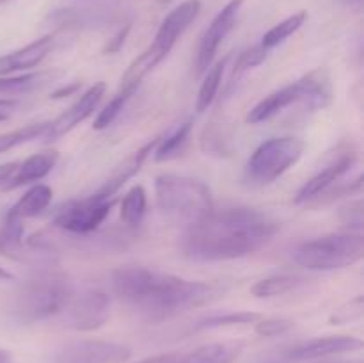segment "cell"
<instances>
[{
	"label": "cell",
	"mask_w": 364,
	"mask_h": 363,
	"mask_svg": "<svg viewBox=\"0 0 364 363\" xmlns=\"http://www.w3.org/2000/svg\"><path fill=\"white\" fill-rule=\"evenodd\" d=\"M281 224L256 209H212L191 223L180 238L181 255L196 262H226L265 248Z\"/></svg>",
	"instance_id": "obj_1"
},
{
	"label": "cell",
	"mask_w": 364,
	"mask_h": 363,
	"mask_svg": "<svg viewBox=\"0 0 364 363\" xmlns=\"http://www.w3.org/2000/svg\"><path fill=\"white\" fill-rule=\"evenodd\" d=\"M110 287L121 302L148 322H164L187 310L208 305L224 294L220 285L185 280L139 265L114 269Z\"/></svg>",
	"instance_id": "obj_2"
},
{
	"label": "cell",
	"mask_w": 364,
	"mask_h": 363,
	"mask_svg": "<svg viewBox=\"0 0 364 363\" xmlns=\"http://www.w3.org/2000/svg\"><path fill=\"white\" fill-rule=\"evenodd\" d=\"M73 295V283L68 274L52 267L16 288L11 298L9 313L20 324L43 322L60 315Z\"/></svg>",
	"instance_id": "obj_3"
},
{
	"label": "cell",
	"mask_w": 364,
	"mask_h": 363,
	"mask_svg": "<svg viewBox=\"0 0 364 363\" xmlns=\"http://www.w3.org/2000/svg\"><path fill=\"white\" fill-rule=\"evenodd\" d=\"M199 11H201V0H185L180 6L174 7L162 20L151 45L132 60V64L124 71L123 78H121V85L139 88L146 75L151 73L169 56L178 39L181 38V34L198 18Z\"/></svg>",
	"instance_id": "obj_4"
},
{
	"label": "cell",
	"mask_w": 364,
	"mask_h": 363,
	"mask_svg": "<svg viewBox=\"0 0 364 363\" xmlns=\"http://www.w3.org/2000/svg\"><path fill=\"white\" fill-rule=\"evenodd\" d=\"M331 96H333V89H331L329 75L326 70L318 68V70L304 75L299 80L291 82V84L284 85V88L277 89L263 100H259L249 110L245 121L251 125L263 123V121L272 120L274 116H277L295 103H301L308 110L323 109V107L329 105Z\"/></svg>",
	"instance_id": "obj_5"
},
{
	"label": "cell",
	"mask_w": 364,
	"mask_h": 363,
	"mask_svg": "<svg viewBox=\"0 0 364 363\" xmlns=\"http://www.w3.org/2000/svg\"><path fill=\"white\" fill-rule=\"evenodd\" d=\"M156 205L164 214L194 223L213 206V196L203 180L187 174H160L155 178Z\"/></svg>",
	"instance_id": "obj_6"
},
{
	"label": "cell",
	"mask_w": 364,
	"mask_h": 363,
	"mask_svg": "<svg viewBox=\"0 0 364 363\" xmlns=\"http://www.w3.org/2000/svg\"><path fill=\"white\" fill-rule=\"evenodd\" d=\"M364 237L361 231L327 233L311 241L301 242L291 253L297 265L308 270H338L363 260Z\"/></svg>",
	"instance_id": "obj_7"
},
{
	"label": "cell",
	"mask_w": 364,
	"mask_h": 363,
	"mask_svg": "<svg viewBox=\"0 0 364 363\" xmlns=\"http://www.w3.org/2000/svg\"><path fill=\"white\" fill-rule=\"evenodd\" d=\"M304 148V142L291 135L269 139L262 142L247 159L245 177L252 184H272L301 160Z\"/></svg>",
	"instance_id": "obj_8"
},
{
	"label": "cell",
	"mask_w": 364,
	"mask_h": 363,
	"mask_svg": "<svg viewBox=\"0 0 364 363\" xmlns=\"http://www.w3.org/2000/svg\"><path fill=\"white\" fill-rule=\"evenodd\" d=\"M363 347L361 338L350 337V335H331V337H316L309 340L299 342L283 349L277 354L267 358L263 363H301L311 362V359L329 358L334 354H345L354 352Z\"/></svg>",
	"instance_id": "obj_9"
},
{
	"label": "cell",
	"mask_w": 364,
	"mask_h": 363,
	"mask_svg": "<svg viewBox=\"0 0 364 363\" xmlns=\"http://www.w3.org/2000/svg\"><path fill=\"white\" fill-rule=\"evenodd\" d=\"M116 199L100 201L92 196L78 201H71L59 209L53 217V226L73 235H89L100 228L109 217Z\"/></svg>",
	"instance_id": "obj_10"
},
{
	"label": "cell",
	"mask_w": 364,
	"mask_h": 363,
	"mask_svg": "<svg viewBox=\"0 0 364 363\" xmlns=\"http://www.w3.org/2000/svg\"><path fill=\"white\" fill-rule=\"evenodd\" d=\"M132 349L109 340H75L55 349L50 363H127Z\"/></svg>",
	"instance_id": "obj_11"
},
{
	"label": "cell",
	"mask_w": 364,
	"mask_h": 363,
	"mask_svg": "<svg viewBox=\"0 0 364 363\" xmlns=\"http://www.w3.org/2000/svg\"><path fill=\"white\" fill-rule=\"evenodd\" d=\"M64 326L75 331H96L109 320L110 298L103 290L73 295L63 312Z\"/></svg>",
	"instance_id": "obj_12"
},
{
	"label": "cell",
	"mask_w": 364,
	"mask_h": 363,
	"mask_svg": "<svg viewBox=\"0 0 364 363\" xmlns=\"http://www.w3.org/2000/svg\"><path fill=\"white\" fill-rule=\"evenodd\" d=\"M244 2L245 0H230L215 14L212 23L208 25L201 41H199L198 56H196V71H198V75L206 73V70L213 64V59H215L217 52H219V46L223 45V41L233 31L235 23H237Z\"/></svg>",
	"instance_id": "obj_13"
},
{
	"label": "cell",
	"mask_w": 364,
	"mask_h": 363,
	"mask_svg": "<svg viewBox=\"0 0 364 363\" xmlns=\"http://www.w3.org/2000/svg\"><path fill=\"white\" fill-rule=\"evenodd\" d=\"M105 91V82H96L95 85H91L87 91L82 93L80 98H78L70 109H66L63 114H59L53 121H48V130H46V134L43 135V137H45L46 141H55V139L63 137L68 132L73 130L77 125H80L82 121H85L92 112H95L96 107L102 102Z\"/></svg>",
	"instance_id": "obj_14"
},
{
	"label": "cell",
	"mask_w": 364,
	"mask_h": 363,
	"mask_svg": "<svg viewBox=\"0 0 364 363\" xmlns=\"http://www.w3.org/2000/svg\"><path fill=\"white\" fill-rule=\"evenodd\" d=\"M355 162H358V152H355L352 146L340 149L336 159L331 160L322 171L313 174V177L299 189V192L295 194V203L299 205V203L311 201V199L316 198L320 192L333 187L334 184H338V180H340L345 173H348V171L354 167Z\"/></svg>",
	"instance_id": "obj_15"
},
{
	"label": "cell",
	"mask_w": 364,
	"mask_h": 363,
	"mask_svg": "<svg viewBox=\"0 0 364 363\" xmlns=\"http://www.w3.org/2000/svg\"><path fill=\"white\" fill-rule=\"evenodd\" d=\"M159 141L160 137H153L151 141L142 144L137 152H134L130 157H127V159H124L123 162H121L112 173H110V177L103 182L102 187L92 194V198L100 199V201L114 199V196L119 192V189L123 187L128 180H132L139 171H141V167L144 166V162L148 160V157L151 155L155 146L159 144Z\"/></svg>",
	"instance_id": "obj_16"
},
{
	"label": "cell",
	"mask_w": 364,
	"mask_h": 363,
	"mask_svg": "<svg viewBox=\"0 0 364 363\" xmlns=\"http://www.w3.org/2000/svg\"><path fill=\"white\" fill-rule=\"evenodd\" d=\"M53 41H55L53 36L46 34L34 39L28 45L21 46V48L13 50V52L6 53V56H0V77L38 68L48 57V53L52 52Z\"/></svg>",
	"instance_id": "obj_17"
},
{
	"label": "cell",
	"mask_w": 364,
	"mask_h": 363,
	"mask_svg": "<svg viewBox=\"0 0 364 363\" xmlns=\"http://www.w3.org/2000/svg\"><path fill=\"white\" fill-rule=\"evenodd\" d=\"M57 160H59V152L57 149H46V152L34 153V155L27 157L25 160L18 162V169L14 173L13 180L2 191H14V189H20L23 185L43 180V178L52 173Z\"/></svg>",
	"instance_id": "obj_18"
},
{
	"label": "cell",
	"mask_w": 364,
	"mask_h": 363,
	"mask_svg": "<svg viewBox=\"0 0 364 363\" xmlns=\"http://www.w3.org/2000/svg\"><path fill=\"white\" fill-rule=\"evenodd\" d=\"M240 352V344L213 342V344L199 345L191 351H181L180 363H233Z\"/></svg>",
	"instance_id": "obj_19"
},
{
	"label": "cell",
	"mask_w": 364,
	"mask_h": 363,
	"mask_svg": "<svg viewBox=\"0 0 364 363\" xmlns=\"http://www.w3.org/2000/svg\"><path fill=\"white\" fill-rule=\"evenodd\" d=\"M52 187H48L45 184H36L11 206L9 212L23 221L28 219V217H36L52 203Z\"/></svg>",
	"instance_id": "obj_20"
},
{
	"label": "cell",
	"mask_w": 364,
	"mask_h": 363,
	"mask_svg": "<svg viewBox=\"0 0 364 363\" xmlns=\"http://www.w3.org/2000/svg\"><path fill=\"white\" fill-rule=\"evenodd\" d=\"M306 281H308L306 278L297 276V274H276V276H269L256 281L251 288V294L258 299L276 298V295L288 294V292L302 287Z\"/></svg>",
	"instance_id": "obj_21"
},
{
	"label": "cell",
	"mask_w": 364,
	"mask_h": 363,
	"mask_svg": "<svg viewBox=\"0 0 364 363\" xmlns=\"http://www.w3.org/2000/svg\"><path fill=\"white\" fill-rule=\"evenodd\" d=\"M191 132L192 121H185V123L178 125L174 130H171L166 137H160L159 144L153 149L156 162H166V160H171L180 155L185 149V146H187Z\"/></svg>",
	"instance_id": "obj_22"
},
{
	"label": "cell",
	"mask_w": 364,
	"mask_h": 363,
	"mask_svg": "<svg viewBox=\"0 0 364 363\" xmlns=\"http://www.w3.org/2000/svg\"><path fill=\"white\" fill-rule=\"evenodd\" d=\"M146 191L142 185H134L130 191L124 194L121 199V210L119 216L121 221L127 224L128 228H137L142 223L146 214V206H148V198H146Z\"/></svg>",
	"instance_id": "obj_23"
},
{
	"label": "cell",
	"mask_w": 364,
	"mask_h": 363,
	"mask_svg": "<svg viewBox=\"0 0 364 363\" xmlns=\"http://www.w3.org/2000/svg\"><path fill=\"white\" fill-rule=\"evenodd\" d=\"M228 59H230V57L212 64V66L206 70L205 78H203L201 85H199L198 100H196V110H198V112H205V110L212 105L213 100H215L217 93H219L220 89V82H223L224 68H226Z\"/></svg>",
	"instance_id": "obj_24"
},
{
	"label": "cell",
	"mask_w": 364,
	"mask_h": 363,
	"mask_svg": "<svg viewBox=\"0 0 364 363\" xmlns=\"http://www.w3.org/2000/svg\"><path fill=\"white\" fill-rule=\"evenodd\" d=\"M306 20H308V13H306V11H299V13L284 18L283 21H279L277 25H274L270 31H267L265 34H263L262 43H259V45H262L265 50L276 48L277 45H281V43L287 41L290 36H294L295 32H297L299 28L304 25Z\"/></svg>",
	"instance_id": "obj_25"
},
{
	"label": "cell",
	"mask_w": 364,
	"mask_h": 363,
	"mask_svg": "<svg viewBox=\"0 0 364 363\" xmlns=\"http://www.w3.org/2000/svg\"><path fill=\"white\" fill-rule=\"evenodd\" d=\"M259 319H262V315L256 312L215 313V315H208L205 317V319L198 320L194 326V331L219 330V327H231V326H247V324H256Z\"/></svg>",
	"instance_id": "obj_26"
},
{
	"label": "cell",
	"mask_w": 364,
	"mask_h": 363,
	"mask_svg": "<svg viewBox=\"0 0 364 363\" xmlns=\"http://www.w3.org/2000/svg\"><path fill=\"white\" fill-rule=\"evenodd\" d=\"M137 89L139 88H134V85H119V91H117L116 95H114V98L98 112L95 123H92V128H95V130H103V128H107L109 125H112L114 121L119 117V114L123 112L124 105H127L128 100L135 95Z\"/></svg>",
	"instance_id": "obj_27"
},
{
	"label": "cell",
	"mask_w": 364,
	"mask_h": 363,
	"mask_svg": "<svg viewBox=\"0 0 364 363\" xmlns=\"http://www.w3.org/2000/svg\"><path fill=\"white\" fill-rule=\"evenodd\" d=\"M48 130V121H39V123H31L25 125V127L16 128L13 132H6V134H0V153H6L9 149L16 148V146L25 144V142H31L34 139L43 137Z\"/></svg>",
	"instance_id": "obj_28"
},
{
	"label": "cell",
	"mask_w": 364,
	"mask_h": 363,
	"mask_svg": "<svg viewBox=\"0 0 364 363\" xmlns=\"http://www.w3.org/2000/svg\"><path fill=\"white\" fill-rule=\"evenodd\" d=\"M52 73H45V71H38V73H23V75H4L0 77V95H23L31 89L38 88Z\"/></svg>",
	"instance_id": "obj_29"
},
{
	"label": "cell",
	"mask_w": 364,
	"mask_h": 363,
	"mask_svg": "<svg viewBox=\"0 0 364 363\" xmlns=\"http://www.w3.org/2000/svg\"><path fill=\"white\" fill-rule=\"evenodd\" d=\"M267 56H269V50L263 48L262 45H256V46H251V48L244 50V52L237 57V60H235V66H233V71H231V78H230V89L233 88V85L237 84V82L240 80L249 70L259 66V64L267 59Z\"/></svg>",
	"instance_id": "obj_30"
},
{
	"label": "cell",
	"mask_w": 364,
	"mask_h": 363,
	"mask_svg": "<svg viewBox=\"0 0 364 363\" xmlns=\"http://www.w3.org/2000/svg\"><path fill=\"white\" fill-rule=\"evenodd\" d=\"M363 191V177L359 174L355 180L348 182V184H343V185H338V187H329L326 189L323 192H320L316 198H313L311 201L306 203V206H309V209H318V206H326V205H331V203H334L336 199H341L345 198V196H354V194H359V192Z\"/></svg>",
	"instance_id": "obj_31"
},
{
	"label": "cell",
	"mask_w": 364,
	"mask_h": 363,
	"mask_svg": "<svg viewBox=\"0 0 364 363\" xmlns=\"http://www.w3.org/2000/svg\"><path fill=\"white\" fill-rule=\"evenodd\" d=\"M338 217H340L341 224L350 228V231H361L364 226V203L361 198L350 199L340 206L338 210Z\"/></svg>",
	"instance_id": "obj_32"
},
{
	"label": "cell",
	"mask_w": 364,
	"mask_h": 363,
	"mask_svg": "<svg viewBox=\"0 0 364 363\" xmlns=\"http://www.w3.org/2000/svg\"><path fill=\"white\" fill-rule=\"evenodd\" d=\"M364 310V299L363 295H355L354 299L347 301L345 305H341L340 308L334 310L329 317L331 324H347L352 322L355 319H361Z\"/></svg>",
	"instance_id": "obj_33"
},
{
	"label": "cell",
	"mask_w": 364,
	"mask_h": 363,
	"mask_svg": "<svg viewBox=\"0 0 364 363\" xmlns=\"http://www.w3.org/2000/svg\"><path fill=\"white\" fill-rule=\"evenodd\" d=\"M294 327V320L283 319V317H269V319H259L258 322L255 324V331L259 335V337H279V335L287 333Z\"/></svg>",
	"instance_id": "obj_34"
},
{
	"label": "cell",
	"mask_w": 364,
	"mask_h": 363,
	"mask_svg": "<svg viewBox=\"0 0 364 363\" xmlns=\"http://www.w3.org/2000/svg\"><path fill=\"white\" fill-rule=\"evenodd\" d=\"M128 31H130V25H127V27H124V28H121V31L117 32V34L114 36L112 39H109V43H107V46H105V48H103V52H105V53L117 52V50H119L121 46H123L124 39H127V36H128Z\"/></svg>",
	"instance_id": "obj_35"
},
{
	"label": "cell",
	"mask_w": 364,
	"mask_h": 363,
	"mask_svg": "<svg viewBox=\"0 0 364 363\" xmlns=\"http://www.w3.org/2000/svg\"><path fill=\"white\" fill-rule=\"evenodd\" d=\"M16 169H18V162L0 164V189H4L11 180H13Z\"/></svg>",
	"instance_id": "obj_36"
},
{
	"label": "cell",
	"mask_w": 364,
	"mask_h": 363,
	"mask_svg": "<svg viewBox=\"0 0 364 363\" xmlns=\"http://www.w3.org/2000/svg\"><path fill=\"white\" fill-rule=\"evenodd\" d=\"M78 88H80V82H73V84H71L70 88H66V85H64V88H59V89H57V91L52 93V98H53V100L66 98V96L75 95Z\"/></svg>",
	"instance_id": "obj_37"
},
{
	"label": "cell",
	"mask_w": 364,
	"mask_h": 363,
	"mask_svg": "<svg viewBox=\"0 0 364 363\" xmlns=\"http://www.w3.org/2000/svg\"><path fill=\"white\" fill-rule=\"evenodd\" d=\"M16 105V102L11 98H0V114H6V110L13 109Z\"/></svg>",
	"instance_id": "obj_38"
},
{
	"label": "cell",
	"mask_w": 364,
	"mask_h": 363,
	"mask_svg": "<svg viewBox=\"0 0 364 363\" xmlns=\"http://www.w3.org/2000/svg\"><path fill=\"white\" fill-rule=\"evenodd\" d=\"M0 363H16V362H14L13 354H11L9 351H6V349L0 347Z\"/></svg>",
	"instance_id": "obj_39"
},
{
	"label": "cell",
	"mask_w": 364,
	"mask_h": 363,
	"mask_svg": "<svg viewBox=\"0 0 364 363\" xmlns=\"http://www.w3.org/2000/svg\"><path fill=\"white\" fill-rule=\"evenodd\" d=\"M13 274L9 273V270H6L4 269V267H0V281H9V280H13Z\"/></svg>",
	"instance_id": "obj_40"
},
{
	"label": "cell",
	"mask_w": 364,
	"mask_h": 363,
	"mask_svg": "<svg viewBox=\"0 0 364 363\" xmlns=\"http://www.w3.org/2000/svg\"><path fill=\"white\" fill-rule=\"evenodd\" d=\"M326 363H363L361 359H345V362H326Z\"/></svg>",
	"instance_id": "obj_41"
},
{
	"label": "cell",
	"mask_w": 364,
	"mask_h": 363,
	"mask_svg": "<svg viewBox=\"0 0 364 363\" xmlns=\"http://www.w3.org/2000/svg\"><path fill=\"white\" fill-rule=\"evenodd\" d=\"M345 4H350V6H361L363 0H343Z\"/></svg>",
	"instance_id": "obj_42"
},
{
	"label": "cell",
	"mask_w": 364,
	"mask_h": 363,
	"mask_svg": "<svg viewBox=\"0 0 364 363\" xmlns=\"http://www.w3.org/2000/svg\"><path fill=\"white\" fill-rule=\"evenodd\" d=\"M7 120V114H0V123H2V121H6Z\"/></svg>",
	"instance_id": "obj_43"
},
{
	"label": "cell",
	"mask_w": 364,
	"mask_h": 363,
	"mask_svg": "<svg viewBox=\"0 0 364 363\" xmlns=\"http://www.w3.org/2000/svg\"><path fill=\"white\" fill-rule=\"evenodd\" d=\"M159 2H162V4H167V2H171V0H159Z\"/></svg>",
	"instance_id": "obj_44"
}]
</instances>
